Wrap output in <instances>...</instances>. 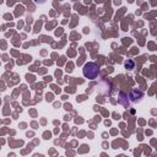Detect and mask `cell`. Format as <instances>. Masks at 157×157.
I'll list each match as a JSON object with an SVG mask.
<instances>
[{
    "mask_svg": "<svg viewBox=\"0 0 157 157\" xmlns=\"http://www.w3.org/2000/svg\"><path fill=\"white\" fill-rule=\"evenodd\" d=\"M99 74V69H98V65L94 64V63H88L83 66V76L86 78H90V80H93L98 76Z\"/></svg>",
    "mask_w": 157,
    "mask_h": 157,
    "instance_id": "cell-1",
    "label": "cell"
}]
</instances>
